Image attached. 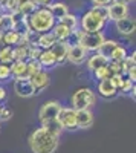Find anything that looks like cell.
<instances>
[{
    "label": "cell",
    "mask_w": 136,
    "mask_h": 153,
    "mask_svg": "<svg viewBox=\"0 0 136 153\" xmlns=\"http://www.w3.org/2000/svg\"><path fill=\"white\" fill-rule=\"evenodd\" d=\"M28 144L32 153H55L60 144V138L47 132L43 126L31 132Z\"/></svg>",
    "instance_id": "1"
},
{
    "label": "cell",
    "mask_w": 136,
    "mask_h": 153,
    "mask_svg": "<svg viewBox=\"0 0 136 153\" xmlns=\"http://www.w3.org/2000/svg\"><path fill=\"white\" fill-rule=\"evenodd\" d=\"M109 22L107 6H93L80 17V29L84 32H100Z\"/></svg>",
    "instance_id": "2"
},
{
    "label": "cell",
    "mask_w": 136,
    "mask_h": 153,
    "mask_svg": "<svg viewBox=\"0 0 136 153\" xmlns=\"http://www.w3.org/2000/svg\"><path fill=\"white\" fill-rule=\"evenodd\" d=\"M26 23L29 31H32L34 34H44L52 31L54 25L57 23V20L54 19V16L49 12L47 8H37L31 16L26 17Z\"/></svg>",
    "instance_id": "3"
},
{
    "label": "cell",
    "mask_w": 136,
    "mask_h": 153,
    "mask_svg": "<svg viewBox=\"0 0 136 153\" xmlns=\"http://www.w3.org/2000/svg\"><path fill=\"white\" fill-rule=\"evenodd\" d=\"M72 37L75 38L73 43H78L80 46H83L87 52H96L100 46L103 45V42L106 40V35L103 31L100 32H84L81 29H77L72 32Z\"/></svg>",
    "instance_id": "4"
},
{
    "label": "cell",
    "mask_w": 136,
    "mask_h": 153,
    "mask_svg": "<svg viewBox=\"0 0 136 153\" xmlns=\"http://www.w3.org/2000/svg\"><path fill=\"white\" fill-rule=\"evenodd\" d=\"M96 101V94L92 87H80L70 97V107L73 110L92 109Z\"/></svg>",
    "instance_id": "5"
},
{
    "label": "cell",
    "mask_w": 136,
    "mask_h": 153,
    "mask_svg": "<svg viewBox=\"0 0 136 153\" xmlns=\"http://www.w3.org/2000/svg\"><path fill=\"white\" fill-rule=\"evenodd\" d=\"M61 107H63V104H61L58 100H49V101H46V103H43L40 110H38L40 123L43 124V123H47V121L57 120Z\"/></svg>",
    "instance_id": "6"
},
{
    "label": "cell",
    "mask_w": 136,
    "mask_h": 153,
    "mask_svg": "<svg viewBox=\"0 0 136 153\" xmlns=\"http://www.w3.org/2000/svg\"><path fill=\"white\" fill-rule=\"evenodd\" d=\"M60 126H61V129L63 130H78V127H77V110H73L70 106H63L58 113V117H57Z\"/></svg>",
    "instance_id": "7"
},
{
    "label": "cell",
    "mask_w": 136,
    "mask_h": 153,
    "mask_svg": "<svg viewBox=\"0 0 136 153\" xmlns=\"http://www.w3.org/2000/svg\"><path fill=\"white\" fill-rule=\"evenodd\" d=\"M107 11H109V20L110 22H118L121 19H126L130 14V6L126 2L121 0H113L110 5H107Z\"/></svg>",
    "instance_id": "8"
},
{
    "label": "cell",
    "mask_w": 136,
    "mask_h": 153,
    "mask_svg": "<svg viewBox=\"0 0 136 153\" xmlns=\"http://www.w3.org/2000/svg\"><path fill=\"white\" fill-rule=\"evenodd\" d=\"M89 57V52L86 51L83 46H80L78 43H70L69 45V51H67V61H70L75 66H81L86 63Z\"/></svg>",
    "instance_id": "9"
},
{
    "label": "cell",
    "mask_w": 136,
    "mask_h": 153,
    "mask_svg": "<svg viewBox=\"0 0 136 153\" xmlns=\"http://www.w3.org/2000/svg\"><path fill=\"white\" fill-rule=\"evenodd\" d=\"M29 81H31V84L34 87V92L37 95V94H41L44 89H47L49 86H51V75H49L47 71L41 69L37 74H34L29 78Z\"/></svg>",
    "instance_id": "10"
},
{
    "label": "cell",
    "mask_w": 136,
    "mask_h": 153,
    "mask_svg": "<svg viewBox=\"0 0 136 153\" xmlns=\"http://www.w3.org/2000/svg\"><path fill=\"white\" fill-rule=\"evenodd\" d=\"M12 89H14V92L17 97L20 98H31L35 95L34 92V87L31 84V81L28 78H17L14 80V83H12Z\"/></svg>",
    "instance_id": "11"
},
{
    "label": "cell",
    "mask_w": 136,
    "mask_h": 153,
    "mask_svg": "<svg viewBox=\"0 0 136 153\" xmlns=\"http://www.w3.org/2000/svg\"><path fill=\"white\" fill-rule=\"evenodd\" d=\"M115 28H116V32L122 37H130L135 34L136 31V22L133 17H126V19H121L118 22H115Z\"/></svg>",
    "instance_id": "12"
},
{
    "label": "cell",
    "mask_w": 136,
    "mask_h": 153,
    "mask_svg": "<svg viewBox=\"0 0 136 153\" xmlns=\"http://www.w3.org/2000/svg\"><path fill=\"white\" fill-rule=\"evenodd\" d=\"M69 42H55L51 48V52L54 54L55 60H57V65H63V63L67 61V51H69Z\"/></svg>",
    "instance_id": "13"
},
{
    "label": "cell",
    "mask_w": 136,
    "mask_h": 153,
    "mask_svg": "<svg viewBox=\"0 0 136 153\" xmlns=\"http://www.w3.org/2000/svg\"><path fill=\"white\" fill-rule=\"evenodd\" d=\"M95 115L92 109H84V110H77V127L81 130H87L93 126Z\"/></svg>",
    "instance_id": "14"
},
{
    "label": "cell",
    "mask_w": 136,
    "mask_h": 153,
    "mask_svg": "<svg viewBox=\"0 0 136 153\" xmlns=\"http://www.w3.org/2000/svg\"><path fill=\"white\" fill-rule=\"evenodd\" d=\"M96 92H98V95H100L101 98H104V100H112V98H115L118 95V91L115 89V86L112 84V81H110V80H101V81H98Z\"/></svg>",
    "instance_id": "15"
},
{
    "label": "cell",
    "mask_w": 136,
    "mask_h": 153,
    "mask_svg": "<svg viewBox=\"0 0 136 153\" xmlns=\"http://www.w3.org/2000/svg\"><path fill=\"white\" fill-rule=\"evenodd\" d=\"M2 42L5 46H11V48H16V46H20V45H26L24 42V35L11 29V31H5L3 35H2Z\"/></svg>",
    "instance_id": "16"
},
{
    "label": "cell",
    "mask_w": 136,
    "mask_h": 153,
    "mask_svg": "<svg viewBox=\"0 0 136 153\" xmlns=\"http://www.w3.org/2000/svg\"><path fill=\"white\" fill-rule=\"evenodd\" d=\"M11 68V75H12V80H17V78H28V66H26V61H21V60H14L9 65ZM29 80V78H28Z\"/></svg>",
    "instance_id": "17"
},
{
    "label": "cell",
    "mask_w": 136,
    "mask_h": 153,
    "mask_svg": "<svg viewBox=\"0 0 136 153\" xmlns=\"http://www.w3.org/2000/svg\"><path fill=\"white\" fill-rule=\"evenodd\" d=\"M107 63H109L107 58H104L103 55H100L98 52H95L93 55H89V57H87V60H86V68H87L89 72L93 74L95 71H98L100 68L106 66Z\"/></svg>",
    "instance_id": "18"
},
{
    "label": "cell",
    "mask_w": 136,
    "mask_h": 153,
    "mask_svg": "<svg viewBox=\"0 0 136 153\" xmlns=\"http://www.w3.org/2000/svg\"><path fill=\"white\" fill-rule=\"evenodd\" d=\"M38 63H40L41 69H44V71L54 69L55 66H58V65H57V60H55V57H54V54L51 52V49L41 51V54H40V57H38Z\"/></svg>",
    "instance_id": "19"
},
{
    "label": "cell",
    "mask_w": 136,
    "mask_h": 153,
    "mask_svg": "<svg viewBox=\"0 0 136 153\" xmlns=\"http://www.w3.org/2000/svg\"><path fill=\"white\" fill-rule=\"evenodd\" d=\"M121 43L118 42V40H112V38H106V40L103 42V45L100 46V49L96 51L100 55H103L104 58H107V60H110V57H112V54H113V51L119 46Z\"/></svg>",
    "instance_id": "20"
},
{
    "label": "cell",
    "mask_w": 136,
    "mask_h": 153,
    "mask_svg": "<svg viewBox=\"0 0 136 153\" xmlns=\"http://www.w3.org/2000/svg\"><path fill=\"white\" fill-rule=\"evenodd\" d=\"M52 34L55 35V38H57L58 42H69L70 38H72V31H70L67 26H64L63 23H60V22H57V23L54 25ZM69 43H70V42H69Z\"/></svg>",
    "instance_id": "21"
},
{
    "label": "cell",
    "mask_w": 136,
    "mask_h": 153,
    "mask_svg": "<svg viewBox=\"0 0 136 153\" xmlns=\"http://www.w3.org/2000/svg\"><path fill=\"white\" fill-rule=\"evenodd\" d=\"M49 9V12L54 16L55 20H60V19H63L66 14H69V6L63 2H55V3H49L46 6Z\"/></svg>",
    "instance_id": "22"
},
{
    "label": "cell",
    "mask_w": 136,
    "mask_h": 153,
    "mask_svg": "<svg viewBox=\"0 0 136 153\" xmlns=\"http://www.w3.org/2000/svg\"><path fill=\"white\" fill-rule=\"evenodd\" d=\"M55 42H57L55 35L52 34V31H49V32H44V34H38L37 42H35V46L40 48L41 51H44V49H49Z\"/></svg>",
    "instance_id": "23"
},
{
    "label": "cell",
    "mask_w": 136,
    "mask_h": 153,
    "mask_svg": "<svg viewBox=\"0 0 136 153\" xmlns=\"http://www.w3.org/2000/svg\"><path fill=\"white\" fill-rule=\"evenodd\" d=\"M58 22L63 23L64 26H67L72 32L77 31V29H80V19H78L75 14H70V12H69V14H66L63 19H60Z\"/></svg>",
    "instance_id": "24"
},
{
    "label": "cell",
    "mask_w": 136,
    "mask_h": 153,
    "mask_svg": "<svg viewBox=\"0 0 136 153\" xmlns=\"http://www.w3.org/2000/svg\"><path fill=\"white\" fill-rule=\"evenodd\" d=\"M14 61V48L11 46H2L0 48V63L3 65H11Z\"/></svg>",
    "instance_id": "25"
},
{
    "label": "cell",
    "mask_w": 136,
    "mask_h": 153,
    "mask_svg": "<svg viewBox=\"0 0 136 153\" xmlns=\"http://www.w3.org/2000/svg\"><path fill=\"white\" fill-rule=\"evenodd\" d=\"M93 76H95V81L98 80V81H101V80H110L113 76V72H112V69H110V66H109V63L106 66H103V68H100L98 71H95L93 72Z\"/></svg>",
    "instance_id": "26"
},
{
    "label": "cell",
    "mask_w": 136,
    "mask_h": 153,
    "mask_svg": "<svg viewBox=\"0 0 136 153\" xmlns=\"http://www.w3.org/2000/svg\"><path fill=\"white\" fill-rule=\"evenodd\" d=\"M44 129L47 130V132H51L52 135H55V136H61V133H63L64 130L61 129V126H60V123H58V120H52V121H47V123H43L41 124Z\"/></svg>",
    "instance_id": "27"
},
{
    "label": "cell",
    "mask_w": 136,
    "mask_h": 153,
    "mask_svg": "<svg viewBox=\"0 0 136 153\" xmlns=\"http://www.w3.org/2000/svg\"><path fill=\"white\" fill-rule=\"evenodd\" d=\"M136 54L135 52H132V54H129L124 60L121 61V68H122V74H127L132 68H136V57H135Z\"/></svg>",
    "instance_id": "28"
},
{
    "label": "cell",
    "mask_w": 136,
    "mask_h": 153,
    "mask_svg": "<svg viewBox=\"0 0 136 153\" xmlns=\"http://www.w3.org/2000/svg\"><path fill=\"white\" fill-rule=\"evenodd\" d=\"M127 55H129L127 48H126L124 45H119V46L113 51V54H112V57H110V60H109V61H118V63H121V61L124 60Z\"/></svg>",
    "instance_id": "29"
},
{
    "label": "cell",
    "mask_w": 136,
    "mask_h": 153,
    "mask_svg": "<svg viewBox=\"0 0 136 153\" xmlns=\"http://www.w3.org/2000/svg\"><path fill=\"white\" fill-rule=\"evenodd\" d=\"M28 45H20L14 48V60H21L26 61L28 60Z\"/></svg>",
    "instance_id": "30"
},
{
    "label": "cell",
    "mask_w": 136,
    "mask_h": 153,
    "mask_svg": "<svg viewBox=\"0 0 136 153\" xmlns=\"http://www.w3.org/2000/svg\"><path fill=\"white\" fill-rule=\"evenodd\" d=\"M9 80H12L9 65H3V63H0V83H6Z\"/></svg>",
    "instance_id": "31"
},
{
    "label": "cell",
    "mask_w": 136,
    "mask_h": 153,
    "mask_svg": "<svg viewBox=\"0 0 136 153\" xmlns=\"http://www.w3.org/2000/svg\"><path fill=\"white\" fill-rule=\"evenodd\" d=\"M26 66H28V78H31V76L34 74H37L38 71H41L38 60H26Z\"/></svg>",
    "instance_id": "32"
},
{
    "label": "cell",
    "mask_w": 136,
    "mask_h": 153,
    "mask_svg": "<svg viewBox=\"0 0 136 153\" xmlns=\"http://www.w3.org/2000/svg\"><path fill=\"white\" fill-rule=\"evenodd\" d=\"M12 117V110L6 106H2V109H0V123H6L9 121Z\"/></svg>",
    "instance_id": "33"
},
{
    "label": "cell",
    "mask_w": 136,
    "mask_h": 153,
    "mask_svg": "<svg viewBox=\"0 0 136 153\" xmlns=\"http://www.w3.org/2000/svg\"><path fill=\"white\" fill-rule=\"evenodd\" d=\"M93 3V6H107L113 2V0H90Z\"/></svg>",
    "instance_id": "34"
},
{
    "label": "cell",
    "mask_w": 136,
    "mask_h": 153,
    "mask_svg": "<svg viewBox=\"0 0 136 153\" xmlns=\"http://www.w3.org/2000/svg\"><path fill=\"white\" fill-rule=\"evenodd\" d=\"M6 98H8V91H6V87L0 84V103H3Z\"/></svg>",
    "instance_id": "35"
},
{
    "label": "cell",
    "mask_w": 136,
    "mask_h": 153,
    "mask_svg": "<svg viewBox=\"0 0 136 153\" xmlns=\"http://www.w3.org/2000/svg\"><path fill=\"white\" fill-rule=\"evenodd\" d=\"M31 2H34L37 6H47L49 3H52V0H31Z\"/></svg>",
    "instance_id": "36"
},
{
    "label": "cell",
    "mask_w": 136,
    "mask_h": 153,
    "mask_svg": "<svg viewBox=\"0 0 136 153\" xmlns=\"http://www.w3.org/2000/svg\"><path fill=\"white\" fill-rule=\"evenodd\" d=\"M2 35H3V31H0V48L3 46V42H2Z\"/></svg>",
    "instance_id": "37"
},
{
    "label": "cell",
    "mask_w": 136,
    "mask_h": 153,
    "mask_svg": "<svg viewBox=\"0 0 136 153\" xmlns=\"http://www.w3.org/2000/svg\"><path fill=\"white\" fill-rule=\"evenodd\" d=\"M121 2H126V3H129V2H133V0H121Z\"/></svg>",
    "instance_id": "38"
},
{
    "label": "cell",
    "mask_w": 136,
    "mask_h": 153,
    "mask_svg": "<svg viewBox=\"0 0 136 153\" xmlns=\"http://www.w3.org/2000/svg\"><path fill=\"white\" fill-rule=\"evenodd\" d=\"M3 3H5V0H0V6H2Z\"/></svg>",
    "instance_id": "39"
},
{
    "label": "cell",
    "mask_w": 136,
    "mask_h": 153,
    "mask_svg": "<svg viewBox=\"0 0 136 153\" xmlns=\"http://www.w3.org/2000/svg\"><path fill=\"white\" fill-rule=\"evenodd\" d=\"M0 109H2V104H0Z\"/></svg>",
    "instance_id": "40"
}]
</instances>
